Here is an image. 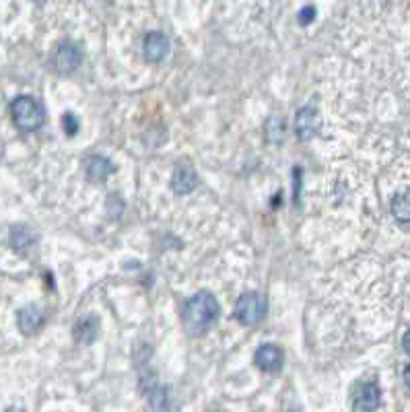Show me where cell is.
<instances>
[{
  "label": "cell",
  "mask_w": 410,
  "mask_h": 412,
  "mask_svg": "<svg viewBox=\"0 0 410 412\" xmlns=\"http://www.w3.org/2000/svg\"><path fill=\"white\" fill-rule=\"evenodd\" d=\"M217 317L218 301L215 299L213 293L200 291L192 295L186 301V307H184V326H186L188 334L202 336L217 322Z\"/></svg>",
  "instance_id": "cell-1"
},
{
  "label": "cell",
  "mask_w": 410,
  "mask_h": 412,
  "mask_svg": "<svg viewBox=\"0 0 410 412\" xmlns=\"http://www.w3.org/2000/svg\"><path fill=\"white\" fill-rule=\"evenodd\" d=\"M8 242L15 249H27L33 243V233L25 225H15V227H11Z\"/></svg>",
  "instance_id": "cell-14"
},
{
  "label": "cell",
  "mask_w": 410,
  "mask_h": 412,
  "mask_svg": "<svg viewBox=\"0 0 410 412\" xmlns=\"http://www.w3.org/2000/svg\"><path fill=\"white\" fill-rule=\"evenodd\" d=\"M390 211L398 223H410V190L400 192L392 198Z\"/></svg>",
  "instance_id": "cell-13"
},
{
  "label": "cell",
  "mask_w": 410,
  "mask_h": 412,
  "mask_svg": "<svg viewBox=\"0 0 410 412\" xmlns=\"http://www.w3.org/2000/svg\"><path fill=\"white\" fill-rule=\"evenodd\" d=\"M402 346H404V351L410 355V330L404 334V339H402Z\"/></svg>",
  "instance_id": "cell-20"
},
{
  "label": "cell",
  "mask_w": 410,
  "mask_h": 412,
  "mask_svg": "<svg viewBox=\"0 0 410 412\" xmlns=\"http://www.w3.org/2000/svg\"><path fill=\"white\" fill-rule=\"evenodd\" d=\"M62 126H64V132H66L69 136H74V134H76V130H78V120H76V116H74L73 112H66V114L62 116Z\"/></svg>",
  "instance_id": "cell-17"
},
{
  "label": "cell",
  "mask_w": 410,
  "mask_h": 412,
  "mask_svg": "<svg viewBox=\"0 0 410 412\" xmlns=\"http://www.w3.org/2000/svg\"><path fill=\"white\" fill-rule=\"evenodd\" d=\"M122 208H124V202H122L118 196H110L107 198V213H112V215H120Z\"/></svg>",
  "instance_id": "cell-19"
},
{
  "label": "cell",
  "mask_w": 410,
  "mask_h": 412,
  "mask_svg": "<svg viewBox=\"0 0 410 412\" xmlns=\"http://www.w3.org/2000/svg\"><path fill=\"white\" fill-rule=\"evenodd\" d=\"M254 361L258 365V369H262L266 373H274L283 367V351L276 344H262L256 351Z\"/></svg>",
  "instance_id": "cell-7"
},
{
  "label": "cell",
  "mask_w": 410,
  "mask_h": 412,
  "mask_svg": "<svg viewBox=\"0 0 410 412\" xmlns=\"http://www.w3.org/2000/svg\"><path fill=\"white\" fill-rule=\"evenodd\" d=\"M17 324H19L23 334H33L44 324V312L40 307H35V305H27L23 310H19Z\"/></svg>",
  "instance_id": "cell-10"
},
{
  "label": "cell",
  "mask_w": 410,
  "mask_h": 412,
  "mask_svg": "<svg viewBox=\"0 0 410 412\" xmlns=\"http://www.w3.org/2000/svg\"><path fill=\"white\" fill-rule=\"evenodd\" d=\"M315 19V6L308 4L299 11V23L301 25H310Z\"/></svg>",
  "instance_id": "cell-18"
},
{
  "label": "cell",
  "mask_w": 410,
  "mask_h": 412,
  "mask_svg": "<svg viewBox=\"0 0 410 412\" xmlns=\"http://www.w3.org/2000/svg\"><path fill=\"white\" fill-rule=\"evenodd\" d=\"M83 60V52L81 48L73 44V42H62L58 49H56V56H54V66L60 74L73 73L74 69L81 64Z\"/></svg>",
  "instance_id": "cell-5"
},
{
  "label": "cell",
  "mask_w": 410,
  "mask_h": 412,
  "mask_svg": "<svg viewBox=\"0 0 410 412\" xmlns=\"http://www.w3.org/2000/svg\"><path fill=\"white\" fill-rule=\"evenodd\" d=\"M148 406L153 408V412H168L169 408L168 389L161 388V386H155L153 389H148Z\"/></svg>",
  "instance_id": "cell-16"
},
{
  "label": "cell",
  "mask_w": 410,
  "mask_h": 412,
  "mask_svg": "<svg viewBox=\"0 0 410 412\" xmlns=\"http://www.w3.org/2000/svg\"><path fill=\"white\" fill-rule=\"evenodd\" d=\"M404 384L410 388V365L404 369Z\"/></svg>",
  "instance_id": "cell-21"
},
{
  "label": "cell",
  "mask_w": 410,
  "mask_h": 412,
  "mask_svg": "<svg viewBox=\"0 0 410 412\" xmlns=\"http://www.w3.org/2000/svg\"><path fill=\"white\" fill-rule=\"evenodd\" d=\"M285 136V120L281 116H270L266 120V141L279 145Z\"/></svg>",
  "instance_id": "cell-15"
},
{
  "label": "cell",
  "mask_w": 410,
  "mask_h": 412,
  "mask_svg": "<svg viewBox=\"0 0 410 412\" xmlns=\"http://www.w3.org/2000/svg\"><path fill=\"white\" fill-rule=\"evenodd\" d=\"M196 184H198V175H196L192 165L190 163H180L173 171V175H171V190L175 194L186 196L196 188Z\"/></svg>",
  "instance_id": "cell-6"
},
{
  "label": "cell",
  "mask_w": 410,
  "mask_h": 412,
  "mask_svg": "<svg viewBox=\"0 0 410 412\" xmlns=\"http://www.w3.org/2000/svg\"><path fill=\"white\" fill-rule=\"evenodd\" d=\"M11 114L15 126L23 132H33L44 124V107L31 95H19L11 103Z\"/></svg>",
  "instance_id": "cell-2"
},
{
  "label": "cell",
  "mask_w": 410,
  "mask_h": 412,
  "mask_svg": "<svg viewBox=\"0 0 410 412\" xmlns=\"http://www.w3.org/2000/svg\"><path fill=\"white\" fill-rule=\"evenodd\" d=\"M322 128V116L314 105H305L297 112L295 120V132L299 141H312Z\"/></svg>",
  "instance_id": "cell-4"
},
{
  "label": "cell",
  "mask_w": 410,
  "mask_h": 412,
  "mask_svg": "<svg viewBox=\"0 0 410 412\" xmlns=\"http://www.w3.org/2000/svg\"><path fill=\"white\" fill-rule=\"evenodd\" d=\"M6 412H25V411H23V408H8Z\"/></svg>",
  "instance_id": "cell-22"
},
{
  "label": "cell",
  "mask_w": 410,
  "mask_h": 412,
  "mask_svg": "<svg viewBox=\"0 0 410 412\" xmlns=\"http://www.w3.org/2000/svg\"><path fill=\"white\" fill-rule=\"evenodd\" d=\"M169 49L168 37L161 31H151L145 37V58L148 62H159L165 58Z\"/></svg>",
  "instance_id": "cell-9"
},
{
  "label": "cell",
  "mask_w": 410,
  "mask_h": 412,
  "mask_svg": "<svg viewBox=\"0 0 410 412\" xmlns=\"http://www.w3.org/2000/svg\"><path fill=\"white\" fill-rule=\"evenodd\" d=\"M97 334H99V322L93 315L78 319L74 326V340L81 344H91L97 339Z\"/></svg>",
  "instance_id": "cell-12"
},
{
  "label": "cell",
  "mask_w": 410,
  "mask_h": 412,
  "mask_svg": "<svg viewBox=\"0 0 410 412\" xmlns=\"http://www.w3.org/2000/svg\"><path fill=\"white\" fill-rule=\"evenodd\" d=\"M114 163L107 159V157H101V155H91L87 159V175L95 182H103L107 179V175L114 173Z\"/></svg>",
  "instance_id": "cell-11"
},
{
  "label": "cell",
  "mask_w": 410,
  "mask_h": 412,
  "mask_svg": "<svg viewBox=\"0 0 410 412\" xmlns=\"http://www.w3.org/2000/svg\"><path fill=\"white\" fill-rule=\"evenodd\" d=\"M235 319L243 326H256L264 319L266 315V299L260 293H243L235 303Z\"/></svg>",
  "instance_id": "cell-3"
},
{
  "label": "cell",
  "mask_w": 410,
  "mask_h": 412,
  "mask_svg": "<svg viewBox=\"0 0 410 412\" xmlns=\"http://www.w3.org/2000/svg\"><path fill=\"white\" fill-rule=\"evenodd\" d=\"M380 400H382V392L377 388V384L373 382L363 384L355 396V408L359 412H375L380 406Z\"/></svg>",
  "instance_id": "cell-8"
}]
</instances>
